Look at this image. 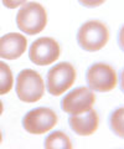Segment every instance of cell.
Listing matches in <instances>:
<instances>
[{"label":"cell","instance_id":"cell-1","mask_svg":"<svg viewBox=\"0 0 124 149\" xmlns=\"http://www.w3.org/2000/svg\"><path fill=\"white\" fill-rule=\"evenodd\" d=\"M77 44L87 52L102 50L109 40V30L102 21L88 20L80 26L77 31Z\"/></svg>","mask_w":124,"mask_h":149},{"label":"cell","instance_id":"cell-2","mask_svg":"<svg viewBox=\"0 0 124 149\" xmlns=\"http://www.w3.org/2000/svg\"><path fill=\"white\" fill-rule=\"evenodd\" d=\"M47 24V14L39 3L30 1L22 4L16 15L17 29L27 35H36L41 32Z\"/></svg>","mask_w":124,"mask_h":149},{"label":"cell","instance_id":"cell-3","mask_svg":"<svg viewBox=\"0 0 124 149\" xmlns=\"http://www.w3.org/2000/svg\"><path fill=\"white\" fill-rule=\"evenodd\" d=\"M16 96L21 102L34 103L42 98L45 85L41 74L35 70L25 68L17 73L16 78Z\"/></svg>","mask_w":124,"mask_h":149},{"label":"cell","instance_id":"cell-4","mask_svg":"<svg viewBox=\"0 0 124 149\" xmlns=\"http://www.w3.org/2000/svg\"><path fill=\"white\" fill-rule=\"evenodd\" d=\"M87 86L96 92H109L118 83L117 72L111 65L105 62H96L91 65L86 72Z\"/></svg>","mask_w":124,"mask_h":149},{"label":"cell","instance_id":"cell-5","mask_svg":"<svg viewBox=\"0 0 124 149\" xmlns=\"http://www.w3.org/2000/svg\"><path fill=\"white\" fill-rule=\"evenodd\" d=\"M76 80V70L70 62H58L48 70L46 87L52 96H60L67 91Z\"/></svg>","mask_w":124,"mask_h":149},{"label":"cell","instance_id":"cell-6","mask_svg":"<svg viewBox=\"0 0 124 149\" xmlns=\"http://www.w3.org/2000/svg\"><path fill=\"white\" fill-rule=\"evenodd\" d=\"M57 122V114L48 107H37L30 109L21 120L24 129L31 134H44L52 129Z\"/></svg>","mask_w":124,"mask_h":149},{"label":"cell","instance_id":"cell-7","mask_svg":"<svg viewBox=\"0 0 124 149\" xmlns=\"http://www.w3.org/2000/svg\"><path fill=\"white\" fill-rule=\"evenodd\" d=\"M61 49L58 42L52 37H39L30 45L29 58L37 66H46L55 62L60 57Z\"/></svg>","mask_w":124,"mask_h":149},{"label":"cell","instance_id":"cell-8","mask_svg":"<svg viewBox=\"0 0 124 149\" xmlns=\"http://www.w3.org/2000/svg\"><path fill=\"white\" fill-rule=\"evenodd\" d=\"M96 96L91 88L80 86L71 90L61 100V109L68 114H81L94 104Z\"/></svg>","mask_w":124,"mask_h":149},{"label":"cell","instance_id":"cell-9","mask_svg":"<svg viewBox=\"0 0 124 149\" xmlns=\"http://www.w3.org/2000/svg\"><path fill=\"white\" fill-rule=\"evenodd\" d=\"M68 125L72 132L77 136H91L98 129L99 117L93 108H89L81 114H70Z\"/></svg>","mask_w":124,"mask_h":149},{"label":"cell","instance_id":"cell-10","mask_svg":"<svg viewBox=\"0 0 124 149\" xmlns=\"http://www.w3.org/2000/svg\"><path fill=\"white\" fill-rule=\"evenodd\" d=\"M27 40L19 32H9L0 37V57L4 60H16L26 51Z\"/></svg>","mask_w":124,"mask_h":149},{"label":"cell","instance_id":"cell-11","mask_svg":"<svg viewBox=\"0 0 124 149\" xmlns=\"http://www.w3.org/2000/svg\"><path fill=\"white\" fill-rule=\"evenodd\" d=\"M44 146L46 149H71L72 148V143L70 137L66 133H63L62 130H55V132L50 133L47 137L45 138V143Z\"/></svg>","mask_w":124,"mask_h":149},{"label":"cell","instance_id":"cell-12","mask_svg":"<svg viewBox=\"0 0 124 149\" xmlns=\"http://www.w3.org/2000/svg\"><path fill=\"white\" fill-rule=\"evenodd\" d=\"M12 82L14 77L11 68L8 66V63L0 61V95H6L10 92Z\"/></svg>","mask_w":124,"mask_h":149},{"label":"cell","instance_id":"cell-13","mask_svg":"<svg viewBox=\"0 0 124 149\" xmlns=\"http://www.w3.org/2000/svg\"><path fill=\"white\" fill-rule=\"evenodd\" d=\"M109 127L116 136L123 138V107H119L111 113V116H109Z\"/></svg>","mask_w":124,"mask_h":149},{"label":"cell","instance_id":"cell-14","mask_svg":"<svg viewBox=\"0 0 124 149\" xmlns=\"http://www.w3.org/2000/svg\"><path fill=\"white\" fill-rule=\"evenodd\" d=\"M104 1L105 0H78V3L82 6L89 8V9H93V8H97L99 5H102Z\"/></svg>","mask_w":124,"mask_h":149},{"label":"cell","instance_id":"cell-15","mask_svg":"<svg viewBox=\"0 0 124 149\" xmlns=\"http://www.w3.org/2000/svg\"><path fill=\"white\" fill-rule=\"evenodd\" d=\"M27 0H3V4L4 6L8 8V9H16L17 6L25 4Z\"/></svg>","mask_w":124,"mask_h":149},{"label":"cell","instance_id":"cell-16","mask_svg":"<svg viewBox=\"0 0 124 149\" xmlns=\"http://www.w3.org/2000/svg\"><path fill=\"white\" fill-rule=\"evenodd\" d=\"M3 111H4V106H3V102L0 101V116H1V113H3Z\"/></svg>","mask_w":124,"mask_h":149},{"label":"cell","instance_id":"cell-17","mask_svg":"<svg viewBox=\"0 0 124 149\" xmlns=\"http://www.w3.org/2000/svg\"><path fill=\"white\" fill-rule=\"evenodd\" d=\"M1 141H3V134H1V130H0V143H1Z\"/></svg>","mask_w":124,"mask_h":149}]
</instances>
